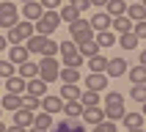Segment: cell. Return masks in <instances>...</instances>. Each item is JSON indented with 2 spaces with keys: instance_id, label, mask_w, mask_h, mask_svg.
I'll list each match as a JSON object with an SVG mask.
<instances>
[{
  "instance_id": "cell-29",
  "label": "cell",
  "mask_w": 146,
  "mask_h": 132,
  "mask_svg": "<svg viewBox=\"0 0 146 132\" xmlns=\"http://www.w3.org/2000/svg\"><path fill=\"white\" fill-rule=\"evenodd\" d=\"M58 77L64 82H77L80 80V69H74V66H64L61 72H58Z\"/></svg>"
},
{
  "instance_id": "cell-1",
  "label": "cell",
  "mask_w": 146,
  "mask_h": 132,
  "mask_svg": "<svg viewBox=\"0 0 146 132\" xmlns=\"http://www.w3.org/2000/svg\"><path fill=\"white\" fill-rule=\"evenodd\" d=\"M28 52H36V55H58V44L50 36H41V33H33V36H28Z\"/></svg>"
},
{
  "instance_id": "cell-47",
  "label": "cell",
  "mask_w": 146,
  "mask_h": 132,
  "mask_svg": "<svg viewBox=\"0 0 146 132\" xmlns=\"http://www.w3.org/2000/svg\"><path fill=\"white\" fill-rule=\"evenodd\" d=\"M91 3H94V6H99V8H105V3H108V0H91Z\"/></svg>"
},
{
  "instance_id": "cell-5",
  "label": "cell",
  "mask_w": 146,
  "mask_h": 132,
  "mask_svg": "<svg viewBox=\"0 0 146 132\" xmlns=\"http://www.w3.org/2000/svg\"><path fill=\"white\" fill-rule=\"evenodd\" d=\"M69 33H72V41H74V44L94 39V30H91V25H88V22H83V19H74V22H69Z\"/></svg>"
},
{
  "instance_id": "cell-24",
  "label": "cell",
  "mask_w": 146,
  "mask_h": 132,
  "mask_svg": "<svg viewBox=\"0 0 146 132\" xmlns=\"http://www.w3.org/2000/svg\"><path fill=\"white\" fill-rule=\"evenodd\" d=\"M138 36H135V33H119V47H124V50H135V47H138Z\"/></svg>"
},
{
  "instance_id": "cell-40",
  "label": "cell",
  "mask_w": 146,
  "mask_h": 132,
  "mask_svg": "<svg viewBox=\"0 0 146 132\" xmlns=\"http://www.w3.org/2000/svg\"><path fill=\"white\" fill-rule=\"evenodd\" d=\"M105 105H124V96L119 91H108L105 94Z\"/></svg>"
},
{
  "instance_id": "cell-43",
  "label": "cell",
  "mask_w": 146,
  "mask_h": 132,
  "mask_svg": "<svg viewBox=\"0 0 146 132\" xmlns=\"http://www.w3.org/2000/svg\"><path fill=\"white\" fill-rule=\"evenodd\" d=\"M132 33H135L138 39H143V36H146V19H138V22L132 25Z\"/></svg>"
},
{
  "instance_id": "cell-33",
  "label": "cell",
  "mask_w": 146,
  "mask_h": 132,
  "mask_svg": "<svg viewBox=\"0 0 146 132\" xmlns=\"http://www.w3.org/2000/svg\"><path fill=\"white\" fill-rule=\"evenodd\" d=\"M124 8H127V3H124V0H108V3H105V11H108L110 16L124 14Z\"/></svg>"
},
{
  "instance_id": "cell-37",
  "label": "cell",
  "mask_w": 146,
  "mask_h": 132,
  "mask_svg": "<svg viewBox=\"0 0 146 132\" xmlns=\"http://www.w3.org/2000/svg\"><path fill=\"white\" fill-rule=\"evenodd\" d=\"M127 74H130L132 82H143L146 80V69L143 66H132V69H127Z\"/></svg>"
},
{
  "instance_id": "cell-51",
  "label": "cell",
  "mask_w": 146,
  "mask_h": 132,
  "mask_svg": "<svg viewBox=\"0 0 146 132\" xmlns=\"http://www.w3.org/2000/svg\"><path fill=\"white\" fill-rule=\"evenodd\" d=\"M3 129H6V124H3V121H0V132H3Z\"/></svg>"
},
{
  "instance_id": "cell-41",
  "label": "cell",
  "mask_w": 146,
  "mask_h": 132,
  "mask_svg": "<svg viewBox=\"0 0 146 132\" xmlns=\"http://www.w3.org/2000/svg\"><path fill=\"white\" fill-rule=\"evenodd\" d=\"M11 74H14V63L11 61H0V80H6Z\"/></svg>"
},
{
  "instance_id": "cell-2",
  "label": "cell",
  "mask_w": 146,
  "mask_h": 132,
  "mask_svg": "<svg viewBox=\"0 0 146 132\" xmlns=\"http://www.w3.org/2000/svg\"><path fill=\"white\" fill-rule=\"evenodd\" d=\"M58 72H61L58 58L55 55H41V63L36 66V77H41L44 82H52V80H58Z\"/></svg>"
},
{
  "instance_id": "cell-13",
  "label": "cell",
  "mask_w": 146,
  "mask_h": 132,
  "mask_svg": "<svg viewBox=\"0 0 146 132\" xmlns=\"http://www.w3.org/2000/svg\"><path fill=\"white\" fill-rule=\"evenodd\" d=\"M88 25H91L94 33L97 30H108V28H110V14H108V11H97V14L88 19Z\"/></svg>"
},
{
  "instance_id": "cell-9",
  "label": "cell",
  "mask_w": 146,
  "mask_h": 132,
  "mask_svg": "<svg viewBox=\"0 0 146 132\" xmlns=\"http://www.w3.org/2000/svg\"><path fill=\"white\" fill-rule=\"evenodd\" d=\"M105 74L108 77H121V74H127V61L124 58H108Z\"/></svg>"
},
{
  "instance_id": "cell-50",
  "label": "cell",
  "mask_w": 146,
  "mask_h": 132,
  "mask_svg": "<svg viewBox=\"0 0 146 132\" xmlns=\"http://www.w3.org/2000/svg\"><path fill=\"white\" fill-rule=\"evenodd\" d=\"M127 132H143V127H135V129H127Z\"/></svg>"
},
{
  "instance_id": "cell-16",
  "label": "cell",
  "mask_w": 146,
  "mask_h": 132,
  "mask_svg": "<svg viewBox=\"0 0 146 132\" xmlns=\"http://www.w3.org/2000/svg\"><path fill=\"white\" fill-rule=\"evenodd\" d=\"M22 14H25V19H28V22H36V19L44 14V8H41V3H39V0H31V3H25Z\"/></svg>"
},
{
  "instance_id": "cell-12",
  "label": "cell",
  "mask_w": 146,
  "mask_h": 132,
  "mask_svg": "<svg viewBox=\"0 0 146 132\" xmlns=\"http://www.w3.org/2000/svg\"><path fill=\"white\" fill-rule=\"evenodd\" d=\"M41 110L50 113V116L61 113V110H64V99L61 96H47V94H44V96H41Z\"/></svg>"
},
{
  "instance_id": "cell-7",
  "label": "cell",
  "mask_w": 146,
  "mask_h": 132,
  "mask_svg": "<svg viewBox=\"0 0 146 132\" xmlns=\"http://www.w3.org/2000/svg\"><path fill=\"white\" fill-rule=\"evenodd\" d=\"M50 132H86V124H83L80 118H64V121L52 124Z\"/></svg>"
},
{
  "instance_id": "cell-3",
  "label": "cell",
  "mask_w": 146,
  "mask_h": 132,
  "mask_svg": "<svg viewBox=\"0 0 146 132\" xmlns=\"http://www.w3.org/2000/svg\"><path fill=\"white\" fill-rule=\"evenodd\" d=\"M58 22H61V16L58 11H44V14L33 22V33H41V36H50L52 30H58Z\"/></svg>"
},
{
  "instance_id": "cell-20",
  "label": "cell",
  "mask_w": 146,
  "mask_h": 132,
  "mask_svg": "<svg viewBox=\"0 0 146 132\" xmlns=\"http://www.w3.org/2000/svg\"><path fill=\"white\" fill-rule=\"evenodd\" d=\"M94 41H97V47H110V44H116V33L108 28V30H97L94 33Z\"/></svg>"
},
{
  "instance_id": "cell-27",
  "label": "cell",
  "mask_w": 146,
  "mask_h": 132,
  "mask_svg": "<svg viewBox=\"0 0 146 132\" xmlns=\"http://www.w3.org/2000/svg\"><path fill=\"white\" fill-rule=\"evenodd\" d=\"M19 69H17V74L22 77V80H31V77H36V63L33 61H22V63H17Z\"/></svg>"
},
{
  "instance_id": "cell-6",
  "label": "cell",
  "mask_w": 146,
  "mask_h": 132,
  "mask_svg": "<svg viewBox=\"0 0 146 132\" xmlns=\"http://www.w3.org/2000/svg\"><path fill=\"white\" fill-rule=\"evenodd\" d=\"M19 19V11L11 0H0V25L3 28H11V25Z\"/></svg>"
},
{
  "instance_id": "cell-4",
  "label": "cell",
  "mask_w": 146,
  "mask_h": 132,
  "mask_svg": "<svg viewBox=\"0 0 146 132\" xmlns=\"http://www.w3.org/2000/svg\"><path fill=\"white\" fill-rule=\"evenodd\" d=\"M28 36H33V22H14L11 28H8L6 41L8 44H22Z\"/></svg>"
},
{
  "instance_id": "cell-32",
  "label": "cell",
  "mask_w": 146,
  "mask_h": 132,
  "mask_svg": "<svg viewBox=\"0 0 146 132\" xmlns=\"http://www.w3.org/2000/svg\"><path fill=\"white\" fill-rule=\"evenodd\" d=\"M124 116V105H105V118L108 121H121Z\"/></svg>"
},
{
  "instance_id": "cell-31",
  "label": "cell",
  "mask_w": 146,
  "mask_h": 132,
  "mask_svg": "<svg viewBox=\"0 0 146 132\" xmlns=\"http://www.w3.org/2000/svg\"><path fill=\"white\" fill-rule=\"evenodd\" d=\"M124 14L130 16L132 22H138V19H146V8L141 6V3H135V6H127V8H124Z\"/></svg>"
},
{
  "instance_id": "cell-18",
  "label": "cell",
  "mask_w": 146,
  "mask_h": 132,
  "mask_svg": "<svg viewBox=\"0 0 146 132\" xmlns=\"http://www.w3.org/2000/svg\"><path fill=\"white\" fill-rule=\"evenodd\" d=\"M61 113H66V118H80V113H83L80 99H66V102H64V110H61Z\"/></svg>"
},
{
  "instance_id": "cell-22",
  "label": "cell",
  "mask_w": 146,
  "mask_h": 132,
  "mask_svg": "<svg viewBox=\"0 0 146 132\" xmlns=\"http://www.w3.org/2000/svg\"><path fill=\"white\" fill-rule=\"evenodd\" d=\"M14 124H19V127L28 129V127L33 124V113H31V110H25V107H17V110H14Z\"/></svg>"
},
{
  "instance_id": "cell-54",
  "label": "cell",
  "mask_w": 146,
  "mask_h": 132,
  "mask_svg": "<svg viewBox=\"0 0 146 132\" xmlns=\"http://www.w3.org/2000/svg\"><path fill=\"white\" fill-rule=\"evenodd\" d=\"M0 85H3V80H0Z\"/></svg>"
},
{
  "instance_id": "cell-15",
  "label": "cell",
  "mask_w": 146,
  "mask_h": 132,
  "mask_svg": "<svg viewBox=\"0 0 146 132\" xmlns=\"http://www.w3.org/2000/svg\"><path fill=\"white\" fill-rule=\"evenodd\" d=\"M110 28L116 33H130L132 30V19L127 14H119V16H110Z\"/></svg>"
},
{
  "instance_id": "cell-39",
  "label": "cell",
  "mask_w": 146,
  "mask_h": 132,
  "mask_svg": "<svg viewBox=\"0 0 146 132\" xmlns=\"http://www.w3.org/2000/svg\"><path fill=\"white\" fill-rule=\"evenodd\" d=\"M64 66H74V69H80V66H83V55H80V52L66 55V58H64Z\"/></svg>"
},
{
  "instance_id": "cell-21",
  "label": "cell",
  "mask_w": 146,
  "mask_h": 132,
  "mask_svg": "<svg viewBox=\"0 0 146 132\" xmlns=\"http://www.w3.org/2000/svg\"><path fill=\"white\" fill-rule=\"evenodd\" d=\"M52 116L50 113H44V110H36V113H33V127H39V129H50V127H52Z\"/></svg>"
},
{
  "instance_id": "cell-23",
  "label": "cell",
  "mask_w": 146,
  "mask_h": 132,
  "mask_svg": "<svg viewBox=\"0 0 146 132\" xmlns=\"http://www.w3.org/2000/svg\"><path fill=\"white\" fill-rule=\"evenodd\" d=\"M80 105L83 107H94V105H99V94L97 91H91V88H86V91H80Z\"/></svg>"
},
{
  "instance_id": "cell-38",
  "label": "cell",
  "mask_w": 146,
  "mask_h": 132,
  "mask_svg": "<svg viewBox=\"0 0 146 132\" xmlns=\"http://www.w3.org/2000/svg\"><path fill=\"white\" fill-rule=\"evenodd\" d=\"M91 132H116V121H108V118H102L99 124H94V129Z\"/></svg>"
},
{
  "instance_id": "cell-49",
  "label": "cell",
  "mask_w": 146,
  "mask_h": 132,
  "mask_svg": "<svg viewBox=\"0 0 146 132\" xmlns=\"http://www.w3.org/2000/svg\"><path fill=\"white\" fill-rule=\"evenodd\" d=\"M31 132H50V129H39V127H33V124H31Z\"/></svg>"
},
{
  "instance_id": "cell-19",
  "label": "cell",
  "mask_w": 146,
  "mask_h": 132,
  "mask_svg": "<svg viewBox=\"0 0 146 132\" xmlns=\"http://www.w3.org/2000/svg\"><path fill=\"white\" fill-rule=\"evenodd\" d=\"M0 107L14 113L17 107H22V96H19V94H6V96H0Z\"/></svg>"
},
{
  "instance_id": "cell-11",
  "label": "cell",
  "mask_w": 146,
  "mask_h": 132,
  "mask_svg": "<svg viewBox=\"0 0 146 132\" xmlns=\"http://www.w3.org/2000/svg\"><path fill=\"white\" fill-rule=\"evenodd\" d=\"M25 94H31V96H44L47 94V82L41 80V77H31V80H25Z\"/></svg>"
},
{
  "instance_id": "cell-46",
  "label": "cell",
  "mask_w": 146,
  "mask_h": 132,
  "mask_svg": "<svg viewBox=\"0 0 146 132\" xmlns=\"http://www.w3.org/2000/svg\"><path fill=\"white\" fill-rule=\"evenodd\" d=\"M3 132H25V127H19V124H11V127H6Z\"/></svg>"
},
{
  "instance_id": "cell-52",
  "label": "cell",
  "mask_w": 146,
  "mask_h": 132,
  "mask_svg": "<svg viewBox=\"0 0 146 132\" xmlns=\"http://www.w3.org/2000/svg\"><path fill=\"white\" fill-rule=\"evenodd\" d=\"M22 3H31V0H22Z\"/></svg>"
},
{
  "instance_id": "cell-8",
  "label": "cell",
  "mask_w": 146,
  "mask_h": 132,
  "mask_svg": "<svg viewBox=\"0 0 146 132\" xmlns=\"http://www.w3.org/2000/svg\"><path fill=\"white\" fill-rule=\"evenodd\" d=\"M105 118V110L99 105H94V107H83V113H80V121L83 124H88V127H94V124H99Z\"/></svg>"
},
{
  "instance_id": "cell-25",
  "label": "cell",
  "mask_w": 146,
  "mask_h": 132,
  "mask_svg": "<svg viewBox=\"0 0 146 132\" xmlns=\"http://www.w3.org/2000/svg\"><path fill=\"white\" fill-rule=\"evenodd\" d=\"M58 96L64 99H77L80 96V85H77V82H64V88H61V94H58Z\"/></svg>"
},
{
  "instance_id": "cell-34",
  "label": "cell",
  "mask_w": 146,
  "mask_h": 132,
  "mask_svg": "<svg viewBox=\"0 0 146 132\" xmlns=\"http://www.w3.org/2000/svg\"><path fill=\"white\" fill-rule=\"evenodd\" d=\"M22 107L31 110V113H36V110H41V99L39 96H31V94H22Z\"/></svg>"
},
{
  "instance_id": "cell-17",
  "label": "cell",
  "mask_w": 146,
  "mask_h": 132,
  "mask_svg": "<svg viewBox=\"0 0 146 132\" xmlns=\"http://www.w3.org/2000/svg\"><path fill=\"white\" fill-rule=\"evenodd\" d=\"M28 58H31V52H28L25 44H11V50H8V61H11V63H22Z\"/></svg>"
},
{
  "instance_id": "cell-44",
  "label": "cell",
  "mask_w": 146,
  "mask_h": 132,
  "mask_svg": "<svg viewBox=\"0 0 146 132\" xmlns=\"http://www.w3.org/2000/svg\"><path fill=\"white\" fill-rule=\"evenodd\" d=\"M39 3L44 11H58V6H61V0H39Z\"/></svg>"
},
{
  "instance_id": "cell-53",
  "label": "cell",
  "mask_w": 146,
  "mask_h": 132,
  "mask_svg": "<svg viewBox=\"0 0 146 132\" xmlns=\"http://www.w3.org/2000/svg\"><path fill=\"white\" fill-rule=\"evenodd\" d=\"M0 113H3V107H0Z\"/></svg>"
},
{
  "instance_id": "cell-42",
  "label": "cell",
  "mask_w": 146,
  "mask_h": 132,
  "mask_svg": "<svg viewBox=\"0 0 146 132\" xmlns=\"http://www.w3.org/2000/svg\"><path fill=\"white\" fill-rule=\"evenodd\" d=\"M58 52H61V55H72V52H77V44H74V41H64V44H58Z\"/></svg>"
},
{
  "instance_id": "cell-10",
  "label": "cell",
  "mask_w": 146,
  "mask_h": 132,
  "mask_svg": "<svg viewBox=\"0 0 146 132\" xmlns=\"http://www.w3.org/2000/svg\"><path fill=\"white\" fill-rule=\"evenodd\" d=\"M86 88H91V91H105L108 88V74L105 72H91L88 77H86Z\"/></svg>"
},
{
  "instance_id": "cell-14",
  "label": "cell",
  "mask_w": 146,
  "mask_h": 132,
  "mask_svg": "<svg viewBox=\"0 0 146 132\" xmlns=\"http://www.w3.org/2000/svg\"><path fill=\"white\" fill-rule=\"evenodd\" d=\"M3 85H6L8 94H19V96L25 94V80L19 77V74H11V77H6V80H3Z\"/></svg>"
},
{
  "instance_id": "cell-45",
  "label": "cell",
  "mask_w": 146,
  "mask_h": 132,
  "mask_svg": "<svg viewBox=\"0 0 146 132\" xmlns=\"http://www.w3.org/2000/svg\"><path fill=\"white\" fill-rule=\"evenodd\" d=\"M72 6L77 8V11H80V14H83V11H88V6H91V0H72Z\"/></svg>"
},
{
  "instance_id": "cell-28",
  "label": "cell",
  "mask_w": 146,
  "mask_h": 132,
  "mask_svg": "<svg viewBox=\"0 0 146 132\" xmlns=\"http://www.w3.org/2000/svg\"><path fill=\"white\" fill-rule=\"evenodd\" d=\"M58 16H61V22H74V19H80V11L69 3V6H64L61 11H58Z\"/></svg>"
},
{
  "instance_id": "cell-30",
  "label": "cell",
  "mask_w": 146,
  "mask_h": 132,
  "mask_svg": "<svg viewBox=\"0 0 146 132\" xmlns=\"http://www.w3.org/2000/svg\"><path fill=\"white\" fill-rule=\"evenodd\" d=\"M121 121H124L127 129H135V127H143V116H141V113H124Z\"/></svg>"
},
{
  "instance_id": "cell-48",
  "label": "cell",
  "mask_w": 146,
  "mask_h": 132,
  "mask_svg": "<svg viewBox=\"0 0 146 132\" xmlns=\"http://www.w3.org/2000/svg\"><path fill=\"white\" fill-rule=\"evenodd\" d=\"M8 47V41H6V36H0V50H6Z\"/></svg>"
},
{
  "instance_id": "cell-36",
  "label": "cell",
  "mask_w": 146,
  "mask_h": 132,
  "mask_svg": "<svg viewBox=\"0 0 146 132\" xmlns=\"http://www.w3.org/2000/svg\"><path fill=\"white\" fill-rule=\"evenodd\" d=\"M130 96L135 99V102H143V99H146V85H143V82H132Z\"/></svg>"
},
{
  "instance_id": "cell-35",
  "label": "cell",
  "mask_w": 146,
  "mask_h": 132,
  "mask_svg": "<svg viewBox=\"0 0 146 132\" xmlns=\"http://www.w3.org/2000/svg\"><path fill=\"white\" fill-rule=\"evenodd\" d=\"M105 63H108V58L99 55V52L88 58V69H91V72H105Z\"/></svg>"
},
{
  "instance_id": "cell-26",
  "label": "cell",
  "mask_w": 146,
  "mask_h": 132,
  "mask_svg": "<svg viewBox=\"0 0 146 132\" xmlns=\"http://www.w3.org/2000/svg\"><path fill=\"white\" fill-rule=\"evenodd\" d=\"M77 52H80L83 58H91V55H97V52H99V47H97V41H94V39H88V41H80V44H77Z\"/></svg>"
}]
</instances>
